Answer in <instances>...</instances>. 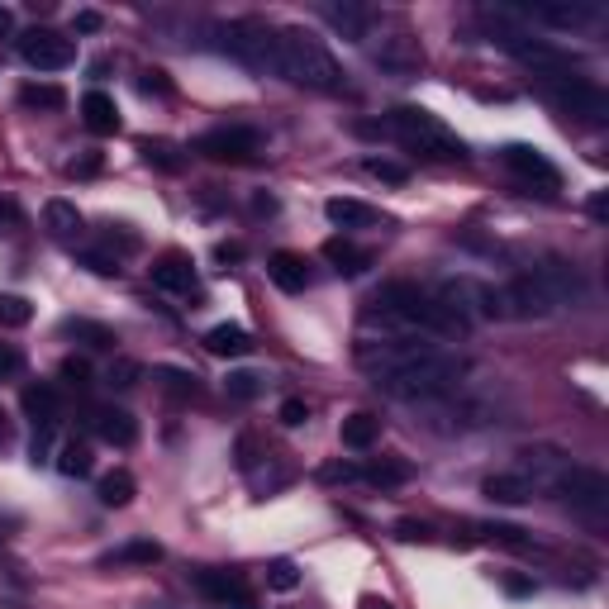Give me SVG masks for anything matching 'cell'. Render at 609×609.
I'll use <instances>...</instances> for the list:
<instances>
[{
    "instance_id": "obj_46",
    "label": "cell",
    "mask_w": 609,
    "mask_h": 609,
    "mask_svg": "<svg viewBox=\"0 0 609 609\" xmlns=\"http://www.w3.org/2000/svg\"><path fill=\"white\" fill-rule=\"evenodd\" d=\"M495 538H500V543H510V548H524V543H529V538H524V529H514V524H495Z\"/></svg>"
},
{
    "instance_id": "obj_54",
    "label": "cell",
    "mask_w": 609,
    "mask_h": 609,
    "mask_svg": "<svg viewBox=\"0 0 609 609\" xmlns=\"http://www.w3.org/2000/svg\"><path fill=\"white\" fill-rule=\"evenodd\" d=\"M10 29H15V15H10V10L0 5V34H10Z\"/></svg>"
},
{
    "instance_id": "obj_23",
    "label": "cell",
    "mask_w": 609,
    "mask_h": 609,
    "mask_svg": "<svg viewBox=\"0 0 609 609\" xmlns=\"http://www.w3.org/2000/svg\"><path fill=\"white\" fill-rule=\"evenodd\" d=\"M81 119H86L91 134H115L119 129V105L105 96V91H86V100H81Z\"/></svg>"
},
{
    "instance_id": "obj_53",
    "label": "cell",
    "mask_w": 609,
    "mask_h": 609,
    "mask_svg": "<svg viewBox=\"0 0 609 609\" xmlns=\"http://www.w3.org/2000/svg\"><path fill=\"white\" fill-rule=\"evenodd\" d=\"M0 219H10V224H20V210H15L10 200H0Z\"/></svg>"
},
{
    "instance_id": "obj_42",
    "label": "cell",
    "mask_w": 609,
    "mask_h": 609,
    "mask_svg": "<svg viewBox=\"0 0 609 609\" xmlns=\"http://www.w3.org/2000/svg\"><path fill=\"white\" fill-rule=\"evenodd\" d=\"M81 267H91L96 276H119V257L100 253V248H86V253H81Z\"/></svg>"
},
{
    "instance_id": "obj_45",
    "label": "cell",
    "mask_w": 609,
    "mask_h": 609,
    "mask_svg": "<svg viewBox=\"0 0 609 609\" xmlns=\"http://www.w3.org/2000/svg\"><path fill=\"white\" fill-rule=\"evenodd\" d=\"M20 367H24L20 348H15V343H0V381H5V376H15Z\"/></svg>"
},
{
    "instance_id": "obj_48",
    "label": "cell",
    "mask_w": 609,
    "mask_h": 609,
    "mask_svg": "<svg viewBox=\"0 0 609 609\" xmlns=\"http://www.w3.org/2000/svg\"><path fill=\"white\" fill-rule=\"evenodd\" d=\"M138 86H143V91H158V96H167V91H172L162 72H143V81H138Z\"/></svg>"
},
{
    "instance_id": "obj_13",
    "label": "cell",
    "mask_w": 609,
    "mask_h": 609,
    "mask_svg": "<svg viewBox=\"0 0 609 609\" xmlns=\"http://www.w3.org/2000/svg\"><path fill=\"white\" fill-rule=\"evenodd\" d=\"M191 581H196L200 595H210V600L224 609H257V595L248 590L243 576H234V571H196Z\"/></svg>"
},
{
    "instance_id": "obj_4",
    "label": "cell",
    "mask_w": 609,
    "mask_h": 609,
    "mask_svg": "<svg viewBox=\"0 0 609 609\" xmlns=\"http://www.w3.org/2000/svg\"><path fill=\"white\" fill-rule=\"evenodd\" d=\"M381 134H391L395 143H405L410 153H424V158H438V162H462L467 158V143L452 134L438 115L419 110V105H400V110H391L386 124H381Z\"/></svg>"
},
{
    "instance_id": "obj_1",
    "label": "cell",
    "mask_w": 609,
    "mask_h": 609,
    "mask_svg": "<svg viewBox=\"0 0 609 609\" xmlns=\"http://www.w3.org/2000/svg\"><path fill=\"white\" fill-rule=\"evenodd\" d=\"M367 319L391 324V334H424V338H462L472 329L467 319H457L438 295L419 291L414 281H386L376 291Z\"/></svg>"
},
{
    "instance_id": "obj_2",
    "label": "cell",
    "mask_w": 609,
    "mask_h": 609,
    "mask_svg": "<svg viewBox=\"0 0 609 609\" xmlns=\"http://www.w3.org/2000/svg\"><path fill=\"white\" fill-rule=\"evenodd\" d=\"M467 357L457 353H443V348H429L424 357H414L410 367H400V372L381 376L376 386L395 400H410V405H433V400H443V395L462 391L467 386Z\"/></svg>"
},
{
    "instance_id": "obj_37",
    "label": "cell",
    "mask_w": 609,
    "mask_h": 609,
    "mask_svg": "<svg viewBox=\"0 0 609 609\" xmlns=\"http://www.w3.org/2000/svg\"><path fill=\"white\" fill-rule=\"evenodd\" d=\"M224 386H229V395H234V400H257V395L267 391V381H262L257 372H229V381H224Z\"/></svg>"
},
{
    "instance_id": "obj_15",
    "label": "cell",
    "mask_w": 609,
    "mask_h": 609,
    "mask_svg": "<svg viewBox=\"0 0 609 609\" xmlns=\"http://www.w3.org/2000/svg\"><path fill=\"white\" fill-rule=\"evenodd\" d=\"M324 20H329V29H334L338 39H348V43H367L372 39V24H376V15L367 10V5H357V0H329L324 5Z\"/></svg>"
},
{
    "instance_id": "obj_5",
    "label": "cell",
    "mask_w": 609,
    "mask_h": 609,
    "mask_svg": "<svg viewBox=\"0 0 609 609\" xmlns=\"http://www.w3.org/2000/svg\"><path fill=\"white\" fill-rule=\"evenodd\" d=\"M224 34V48L234 53L243 67H253V72H272L281 77V58H276V29H267L262 20H234L229 29H219Z\"/></svg>"
},
{
    "instance_id": "obj_12",
    "label": "cell",
    "mask_w": 609,
    "mask_h": 609,
    "mask_svg": "<svg viewBox=\"0 0 609 609\" xmlns=\"http://www.w3.org/2000/svg\"><path fill=\"white\" fill-rule=\"evenodd\" d=\"M500 162L510 167L514 177L524 181V186H538L543 196H552V191H562V172L552 167L538 148H529V143H510L505 153H500Z\"/></svg>"
},
{
    "instance_id": "obj_20",
    "label": "cell",
    "mask_w": 609,
    "mask_h": 609,
    "mask_svg": "<svg viewBox=\"0 0 609 609\" xmlns=\"http://www.w3.org/2000/svg\"><path fill=\"white\" fill-rule=\"evenodd\" d=\"M153 562H162V543H153V538H129L100 557V567H153Z\"/></svg>"
},
{
    "instance_id": "obj_47",
    "label": "cell",
    "mask_w": 609,
    "mask_h": 609,
    "mask_svg": "<svg viewBox=\"0 0 609 609\" xmlns=\"http://www.w3.org/2000/svg\"><path fill=\"white\" fill-rule=\"evenodd\" d=\"M72 29H77V34H96V29H100V15H96V10H77Z\"/></svg>"
},
{
    "instance_id": "obj_17",
    "label": "cell",
    "mask_w": 609,
    "mask_h": 609,
    "mask_svg": "<svg viewBox=\"0 0 609 609\" xmlns=\"http://www.w3.org/2000/svg\"><path fill=\"white\" fill-rule=\"evenodd\" d=\"M153 286H162V291H172V295H186V300H200L196 267L186 257H162L158 267H153Z\"/></svg>"
},
{
    "instance_id": "obj_24",
    "label": "cell",
    "mask_w": 609,
    "mask_h": 609,
    "mask_svg": "<svg viewBox=\"0 0 609 609\" xmlns=\"http://www.w3.org/2000/svg\"><path fill=\"white\" fill-rule=\"evenodd\" d=\"M324 257L334 262L338 276H362L367 267H372V253L357 248V243H348V238H329V243H324Z\"/></svg>"
},
{
    "instance_id": "obj_26",
    "label": "cell",
    "mask_w": 609,
    "mask_h": 609,
    "mask_svg": "<svg viewBox=\"0 0 609 609\" xmlns=\"http://www.w3.org/2000/svg\"><path fill=\"white\" fill-rule=\"evenodd\" d=\"M376 438H381V419H376V414L357 410V414H348V419H343V448L367 452Z\"/></svg>"
},
{
    "instance_id": "obj_11",
    "label": "cell",
    "mask_w": 609,
    "mask_h": 609,
    "mask_svg": "<svg viewBox=\"0 0 609 609\" xmlns=\"http://www.w3.org/2000/svg\"><path fill=\"white\" fill-rule=\"evenodd\" d=\"M200 158L210 162H253L257 153H262V134L257 129H210V134L196 143Z\"/></svg>"
},
{
    "instance_id": "obj_55",
    "label": "cell",
    "mask_w": 609,
    "mask_h": 609,
    "mask_svg": "<svg viewBox=\"0 0 609 609\" xmlns=\"http://www.w3.org/2000/svg\"><path fill=\"white\" fill-rule=\"evenodd\" d=\"M5 438H10V424H5V414H0V443H5Z\"/></svg>"
},
{
    "instance_id": "obj_39",
    "label": "cell",
    "mask_w": 609,
    "mask_h": 609,
    "mask_svg": "<svg viewBox=\"0 0 609 609\" xmlns=\"http://www.w3.org/2000/svg\"><path fill=\"white\" fill-rule=\"evenodd\" d=\"M158 381L167 386L172 395H196V376L181 372V367H158Z\"/></svg>"
},
{
    "instance_id": "obj_40",
    "label": "cell",
    "mask_w": 609,
    "mask_h": 609,
    "mask_svg": "<svg viewBox=\"0 0 609 609\" xmlns=\"http://www.w3.org/2000/svg\"><path fill=\"white\" fill-rule=\"evenodd\" d=\"M58 376L67 381V386L86 391V386H91V362H86V357H67V362L58 367Z\"/></svg>"
},
{
    "instance_id": "obj_41",
    "label": "cell",
    "mask_w": 609,
    "mask_h": 609,
    "mask_svg": "<svg viewBox=\"0 0 609 609\" xmlns=\"http://www.w3.org/2000/svg\"><path fill=\"white\" fill-rule=\"evenodd\" d=\"M319 481H329V486H348V481H362V467L357 462H329V467H319Z\"/></svg>"
},
{
    "instance_id": "obj_25",
    "label": "cell",
    "mask_w": 609,
    "mask_h": 609,
    "mask_svg": "<svg viewBox=\"0 0 609 609\" xmlns=\"http://www.w3.org/2000/svg\"><path fill=\"white\" fill-rule=\"evenodd\" d=\"M205 348L215 357H248L253 353V334L238 329V324H215V329L205 334Z\"/></svg>"
},
{
    "instance_id": "obj_34",
    "label": "cell",
    "mask_w": 609,
    "mask_h": 609,
    "mask_svg": "<svg viewBox=\"0 0 609 609\" xmlns=\"http://www.w3.org/2000/svg\"><path fill=\"white\" fill-rule=\"evenodd\" d=\"M362 167H367V177L386 181V186H405V181H410V167H405V162H395V158H367Z\"/></svg>"
},
{
    "instance_id": "obj_8",
    "label": "cell",
    "mask_w": 609,
    "mask_h": 609,
    "mask_svg": "<svg viewBox=\"0 0 609 609\" xmlns=\"http://www.w3.org/2000/svg\"><path fill=\"white\" fill-rule=\"evenodd\" d=\"M543 96L562 110V115L576 119H605L609 100L600 86H590L586 77H543Z\"/></svg>"
},
{
    "instance_id": "obj_6",
    "label": "cell",
    "mask_w": 609,
    "mask_h": 609,
    "mask_svg": "<svg viewBox=\"0 0 609 609\" xmlns=\"http://www.w3.org/2000/svg\"><path fill=\"white\" fill-rule=\"evenodd\" d=\"M529 276L538 281V291L548 295L552 310H576V305H586V276L576 272V262H567V257H543V262H533Z\"/></svg>"
},
{
    "instance_id": "obj_3",
    "label": "cell",
    "mask_w": 609,
    "mask_h": 609,
    "mask_svg": "<svg viewBox=\"0 0 609 609\" xmlns=\"http://www.w3.org/2000/svg\"><path fill=\"white\" fill-rule=\"evenodd\" d=\"M276 58H281V77L295 81V86H310V91H343L348 86V72L338 67V58L300 24L276 29Z\"/></svg>"
},
{
    "instance_id": "obj_51",
    "label": "cell",
    "mask_w": 609,
    "mask_h": 609,
    "mask_svg": "<svg viewBox=\"0 0 609 609\" xmlns=\"http://www.w3.org/2000/svg\"><path fill=\"white\" fill-rule=\"evenodd\" d=\"M219 262H238V257H243V248H238V243H219Z\"/></svg>"
},
{
    "instance_id": "obj_36",
    "label": "cell",
    "mask_w": 609,
    "mask_h": 609,
    "mask_svg": "<svg viewBox=\"0 0 609 609\" xmlns=\"http://www.w3.org/2000/svg\"><path fill=\"white\" fill-rule=\"evenodd\" d=\"M29 319H34V305H29L24 295H0V324H5V329H20Z\"/></svg>"
},
{
    "instance_id": "obj_9",
    "label": "cell",
    "mask_w": 609,
    "mask_h": 609,
    "mask_svg": "<svg viewBox=\"0 0 609 609\" xmlns=\"http://www.w3.org/2000/svg\"><path fill=\"white\" fill-rule=\"evenodd\" d=\"M505 10H510L519 24L533 20V24H548V29H567V34L600 20V10L586 5V0H538V5H505Z\"/></svg>"
},
{
    "instance_id": "obj_38",
    "label": "cell",
    "mask_w": 609,
    "mask_h": 609,
    "mask_svg": "<svg viewBox=\"0 0 609 609\" xmlns=\"http://www.w3.org/2000/svg\"><path fill=\"white\" fill-rule=\"evenodd\" d=\"M267 586H272V590H295V586H300V571H295V562H286V557L267 562Z\"/></svg>"
},
{
    "instance_id": "obj_31",
    "label": "cell",
    "mask_w": 609,
    "mask_h": 609,
    "mask_svg": "<svg viewBox=\"0 0 609 609\" xmlns=\"http://www.w3.org/2000/svg\"><path fill=\"white\" fill-rule=\"evenodd\" d=\"M20 105H29V110H62V105H67V96H62V86L29 81V86H20Z\"/></svg>"
},
{
    "instance_id": "obj_43",
    "label": "cell",
    "mask_w": 609,
    "mask_h": 609,
    "mask_svg": "<svg viewBox=\"0 0 609 609\" xmlns=\"http://www.w3.org/2000/svg\"><path fill=\"white\" fill-rule=\"evenodd\" d=\"M429 524H424V519H400V524H395V538H400V543H424V538H429Z\"/></svg>"
},
{
    "instance_id": "obj_19",
    "label": "cell",
    "mask_w": 609,
    "mask_h": 609,
    "mask_svg": "<svg viewBox=\"0 0 609 609\" xmlns=\"http://www.w3.org/2000/svg\"><path fill=\"white\" fill-rule=\"evenodd\" d=\"M324 215H329V224H338V229H376V224H386L381 210L362 205V200H348V196H334L324 205Z\"/></svg>"
},
{
    "instance_id": "obj_10",
    "label": "cell",
    "mask_w": 609,
    "mask_h": 609,
    "mask_svg": "<svg viewBox=\"0 0 609 609\" xmlns=\"http://www.w3.org/2000/svg\"><path fill=\"white\" fill-rule=\"evenodd\" d=\"M20 58L34 67V72H62L77 62V43L62 39L58 29H29L20 39Z\"/></svg>"
},
{
    "instance_id": "obj_32",
    "label": "cell",
    "mask_w": 609,
    "mask_h": 609,
    "mask_svg": "<svg viewBox=\"0 0 609 609\" xmlns=\"http://www.w3.org/2000/svg\"><path fill=\"white\" fill-rule=\"evenodd\" d=\"M138 153H143V162H148V167H158V172H181V167H186V158H181L172 143H162V138H148Z\"/></svg>"
},
{
    "instance_id": "obj_44",
    "label": "cell",
    "mask_w": 609,
    "mask_h": 609,
    "mask_svg": "<svg viewBox=\"0 0 609 609\" xmlns=\"http://www.w3.org/2000/svg\"><path fill=\"white\" fill-rule=\"evenodd\" d=\"M281 424H286V429H300V424H305V419H310V410H305V400H281Z\"/></svg>"
},
{
    "instance_id": "obj_14",
    "label": "cell",
    "mask_w": 609,
    "mask_h": 609,
    "mask_svg": "<svg viewBox=\"0 0 609 609\" xmlns=\"http://www.w3.org/2000/svg\"><path fill=\"white\" fill-rule=\"evenodd\" d=\"M376 67L381 72H391V77H414L419 67H424V48H419V39L414 34H386L381 39V48H376Z\"/></svg>"
},
{
    "instance_id": "obj_22",
    "label": "cell",
    "mask_w": 609,
    "mask_h": 609,
    "mask_svg": "<svg viewBox=\"0 0 609 609\" xmlns=\"http://www.w3.org/2000/svg\"><path fill=\"white\" fill-rule=\"evenodd\" d=\"M267 276H272L276 286L286 295H300L305 286H310V272H305V257L295 253H272V262H267Z\"/></svg>"
},
{
    "instance_id": "obj_33",
    "label": "cell",
    "mask_w": 609,
    "mask_h": 609,
    "mask_svg": "<svg viewBox=\"0 0 609 609\" xmlns=\"http://www.w3.org/2000/svg\"><path fill=\"white\" fill-rule=\"evenodd\" d=\"M91 467H96V457H91L86 443H62V452H58V472L62 476H91Z\"/></svg>"
},
{
    "instance_id": "obj_52",
    "label": "cell",
    "mask_w": 609,
    "mask_h": 609,
    "mask_svg": "<svg viewBox=\"0 0 609 609\" xmlns=\"http://www.w3.org/2000/svg\"><path fill=\"white\" fill-rule=\"evenodd\" d=\"M253 210H257V215H276V200H272V196H257Z\"/></svg>"
},
{
    "instance_id": "obj_30",
    "label": "cell",
    "mask_w": 609,
    "mask_h": 609,
    "mask_svg": "<svg viewBox=\"0 0 609 609\" xmlns=\"http://www.w3.org/2000/svg\"><path fill=\"white\" fill-rule=\"evenodd\" d=\"M62 334L81 338L86 348H115V343H119L115 329H105V324H96V319H67V324H62Z\"/></svg>"
},
{
    "instance_id": "obj_49",
    "label": "cell",
    "mask_w": 609,
    "mask_h": 609,
    "mask_svg": "<svg viewBox=\"0 0 609 609\" xmlns=\"http://www.w3.org/2000/svg\"><path fill=\"white\" fill-rule=\"evenodd\" d=\"M586 210H590V219H605V215H609V196H605V191H595Z\"/></svg>"
},
{
    "instance_id": "obj_29",
    "label": "cell",
    "mask_w": 609,
    "mask_h": 609,
    "mask_svg": "<svg viewBox=\"0 0 609 609\" xmlns=\"http://www.w3.org/2000/svg\"><path fill=\"white\" fill-rule=\"evenodd\" d=\"M414 467L410 462H400V457H381L372 467H362V481H372V486H400V481H410Z\"/></svg>"
},
{
    "instance_id": "obj_18",
    "label": "cell",
    "mask_w": 609,
    "mask_h": 609,
    "mask_svg": "<svg viewBox=\"0 0 609 609\" xmlns=\"http://www.w3.org/2000/svg\"><path fill=\"white\" fill-rule=\"evenodd\" d=\"M481 491H486L491 505H510V510H514V505H529L538 486H533L524 472H495V476H486V486H481Z\"/></svg>"
},
{
    "instance_id": "obj_50",
    "label": "cell",
    "mask_w": 609,
    "mask_h": 609,
    "mask_svg": "<svg viewBox=\"0 0 609 609\" xmlns=\"http://www.w3.org/2000/svg\"><path fill=\"white\" fill-rule=\"evenodd\" d=\"M29 457H34V462H43V457H48V429L34 433V443H29Z\"/></svg>"
},
{
    "instance_id": "obj_56",
    "label": "cell",
    "mask_w": 609,
    "mask_h": 609,
    "mask_svg": "<svg viewBox=\"0 0 609 609\" xmlns=\"http://www.w3.org/2000/svg\"><path fill=\"white\" fill-rule=\"evenodd\" d=\"M367 609H391V605H376V600H372V605H367Z\"/></svg>"
},
{
    "instance_id": "obj_27",
    "label": "cell",
    "mask_w": 609,
    "mask_h": 609,
    "mask_svg": "<svg viewBox=\"0 0 609 609\" xmlns=\"http://www.w3.org/2000/svg\"><path fill=\"white\" fill-rule=\"evenodd\" d=\"M43 224H48L53 238H72L81 229V215H77L72 200H48V205H43Z\"/></svg>"
},
{
    "instance_id": "obj_21",
    "label": "cell",
    "mask_w": 609,
    "mask_h": 609,
    "mask_svg": "<svg viewBox=\"0 0 609 609\" xmlns=\"http://www.w3.org/2000/svg\"><path fill=\"white\" fill-rule=\"evenodd\" d=\"M24 414H29L39 429H53V424L62 419V395L39 381V386H29V391H24Z\"/></svg>"
},
{
    "instance_id": "obj_7",
    "label": "cell",
    "mask_w": 609,
    "mask_h": 609,
    "mask_svg": "<svg viewBox=\"0 0 609 609\" xmlns=\"http://www.w3.org/2000/svg\"><path fill=\"white\" fill-rule=\"evenodd\" d=\"M552 491L562 495L571 510L590 514V519H600V514L609 510V476L595 472V467H576V462H567V472L552 481Z\"/></svg>"
},
{
    "instance_id": "obj_16",
    "label": "cell",
    "mask_w": 609,
    "mask_h": 609,
    "mask_svg": "<svg viewBox=\"0 0 609 609\" xmlns=\"http://www.w3.org/2000/svg\"><path fill=\"white\" fill-rule=\"evenodd\" d=\"M86 424H91V433H96L100 443H110V448H129L138 438V419L129 410H115V405H96Z\"/></svg>"
},
{
    "instance_id": "obj_35",
    "label": "cell",
    "mask_w": 609,
    "mask_h": 609,
    "mask_svg": "<svg viewBox=\"0 0 609 609\" xmlns=\"http://www.w3.org/2000/svg\"><path fill=\"white\" fill-rule=\"evenodd\" d=\"M105 381H110L115 391H134L138 381H143V367H138L134 357H115V362H110V372H105Z\"/></svg>"
},
{
    "instance_id": "obj_28",
    "label": "cell",
    "mask_w": 609,
    "mask_h": 609,
    "mask_svg": "<svg viewBox=\"0 0 609 609\" xmlns=\"http://www.w3.org/2000/svg\"><path fill=\"white\" fill-rule=\"evenodd\" d=\"M96 495H100V505H110V510H124V505L134 500V476H129V472H110V476H100Z\"/></svg>"
}]
</instances>
